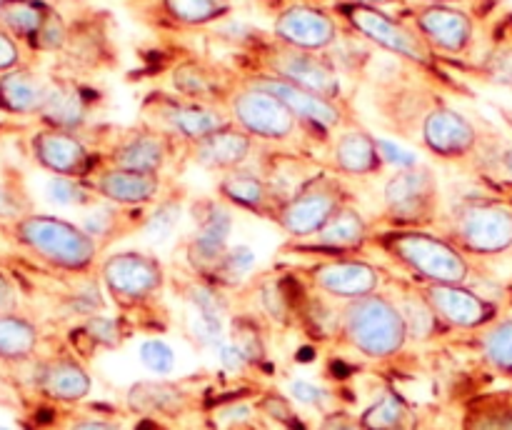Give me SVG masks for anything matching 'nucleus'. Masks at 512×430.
Here are the masks:
<instances>
[{"mask_svg":"<svg viewBox=\"0 0 512 430\" xmlns=\"http://www.w3.org/2000/svg\"><path fill=\"white\" fill-rule=\"evenodd\" d=\"M403 318H405V328H408V333L420 335V338H423L435 323V313L428 303L418 305V310H415V305H410V310L408 313H403Z\"/></svg>","mask_w":512,"mask_h":430,"instance_id":"nucleus-44","label":"nucleus"},{"mask_svg":"<svg viewBox=\"0 0 512 430\" xmlns=\"http://www.w3.org/2000/svg\"><path fill=\"white\" fill-rule=\"evenodd\" d=\"M503 168H505V173H508L510 178H512V153H505V158H503Z\"/></svg>","mask_w":512,"mask_h":430,"instance_id":"nucleus-53","label":"nucleus"},{"mask_svg":"<svg viewBox=\"0 0 512 430\" xmlns=\"http://www.w3.org/2000/svg\"><path fill=\"white\" fill-rule=\"evenodd\" d=\"M35 160L50 170L53 175H68V178H80L88 170L90 155L85 145L68 130L43 128L30 140Z\"/></svg>","mask_w":512,"mask_h":430,"instance_id":"nucleus-12","label":"nucleus"},{"mask_svg":"<svg viewBox=\"0 0 512 430\" xmlns=\"http://www.w3.org/2000/svg\"><path fill=\"white\" fill-rule=\"evenodd\" d=\"M220 193L230 203H238L243 208H260L265 203V198H268V188H265L263 180L253 173H245V170H230L220 180Z\"/></svg>","mask_w":512,"mask_h":430,"instance_id":"nucleus-33","label":"nucleus"},{"mask_svg":"<svg viewBox=\"0 0 512 430\" xmlns=\"http://www.w3.org/2000/svg\"><path fill=\"white\" fill-rule=\"evenodd\" d=\"M165 120H168L175 133L195 140V143L210 138L213 133L230 125V120L218 108L208 103H195V100H188V103H175L173 100L165 110Z\"/></svg>","mask_w":512,"mask_h":430,"instance_id":"nucleus-22","label":"nucleus"},{"mask_svg":"<svg viewBox=\"0 0 512 430\" xmlns=\"http://www.w3.org/2000/svg\"><path fill=\"white\" fill-rule=\"evenodd\" d=\"M138 430H160V428H155V425L153 423H143V425H140V428Z\"/></svg>","mask_w":512,"mask_h":430,"instance_id":"nucleus-55","label":"nucleus"},{"mask_svg":"<svg viewBox=\"0 0 512 430\" xmlns=\"http://www.w3.org/2000/svg\"><path fill=\"white\" fill-rule=\"evenodd\" d=\"M15 305H18V293H15L13 283L8 280V275L0 273V315L13 313Z\"/></svg>","mask_w":512,"mask_h":430,"instance_id":"nucleus-49","label":"nucleus"},{"mask_svg":"<svg viewBox=\"0 0 512 430\" xmlns=\"http://www.w3.org/2000/svg\"><path fill=\"white\" fill-rule=\"evenodd\" d=\"M350 3H358V5H373V8H383V5L395 3V0H350Z\"/></svg>","mask_w":512,"mask_h":430,"instance_id":"nucleus-52","label":"nucleus"},{"mask_svg":"<svg viewBox=\"0 0 512 430\" xmlns=\"http://www.w3.org/2000/svg\"><path fill=\"white\" fill-rule=\"evenodd\" d=\"M255 265V253L250 248H245V245H238V248H230L225 250L223 258L218 260V265H215V275H220V278L225 280V283H238V280H243V275L250 273V268Z\"/></svg>","mask_w":512,"mask_h":430,"instance_id":"nucleus-38","label":"nucleus"},{"mask_svg":"<svg viewBox=\"0 0 512 430\" xmlns=\"http://www.w3.org/2000/svg\"><path fill=\"white\" fill-rule=\"evenodd\" d=\"M405 418V403L400 400V395L385 393L383 398L375 405H370L363 413V425L365 430H395Z\"/></svg>","mask_w":512,"mask_h":430,"instance_id":"nucleus-35","label":"nucleus"},{"mask_svg":"<svg viewBox=\"0 0 512 430\" xmlns=\"http://www.w3.org/2000/svg\"><path fill=\"white\" fill-rule=\"evenodd\" d=\"M485 358L503 373H512V320L493 325L485 335Z\"/></svg>","mask_w":512,"mask_h":430,"instance_id":"nucleus-36","label":"nucleus"},{"mask_svg":"<svg viewBox=\"0 0 512 430\" xmlns=\"http://www.w3.org/2000/svg\"><path fill=\"white\" fill-rule=\"evenodd\" d=\"M343 18L358 30L363 38L370 43L380 45V48L390 50V53L400 55V58L410 60V63L428 65L430 63V48L415 30L403 25L400 20L390 18L380 8L373 5H358V3H345L340 5Z\"/></svg>","mask_w":512,"mask_h":430,"instance_id":"nucleus-4","label":"nucleus"},{"mask_svg":"<svg viewBox=\"0 0 512 430\" xmlns=\"http://www.w3.org/2000/svg\"><path fill=\"white\" fill-rule=\"evenodd\" d=\"M250 135L245 130L228 128L218 130L213 133L210 138L200 140L198 143V163L205 165V168H213V170H235L245 158L250 155Z\"/></svg>","mask_w":512,"mask_h":430,"instance_id":"nucleus-23","label":"nucleus"},{"mask_svg":"<svg viewBox=\"0 0 512 430\" xmlns=\"http://www.w3.org/2000/svg\"><path fill=\"white\" fill-rule=\"evenodd\" d=\"M45 93H48V80L20 65L0 75V113L38 115L45 103Z\"/></svg>","mask_w":512,"mask_h":430,"instance_id":"nucleus-17","label":"nucleus"},{"mask_svg":"<svg viewBox=\"0 0 512 430\" xmlns=\"http://www.w3.org/2000/svg\"><path fill=\"white\" fill-rule=\"evenodd\" d=\"M253 85L268 90L275 98L283 100L290 110H293L295 118L305 120V123H313L318 128H335L340 123V108L335 105V100L323 98V95H315L310 90L298 88V85L288 83V80L273 78V75H260V78L253 80Z\"/></svg>","mask_w":512,"mask_h":430,"instance_id":"nucleus-16","label":"nucleus"},{"mask_svg":"<svg viewBox=\"0 0 512 430\" xmlns=\"http://www.w3.org/2000/svg\"><path fill=\"white\" fill-rule=\"evenodd\" d=\"M73 430H115V428L108 423H98V420H93V423H78Z\"/></svg>","mask_w":512,"mask_h":430,"instance_id":"nucleus-51","label":"nucleus"},{"mask_svg":"<svg viewBox=\"0 0 512 430\" xmlns=\"http://www.w3.org/2000/svg\"><path fill=\"white\" fill-rule=\"evenodd\" d=\"M163 8L180 25H208L230 13V0H163Z\"/></svg>","mask_w":512,"mask_h":430,"instance_id":"nucleus-32","label":"nucleus"},{"mask_svg":"<svg viewBox=\"0 0 512 430\" xmlns=\"http://www.w3.org/2000/svg\"><path fill=\"white\" fill-rule=\"evenodd\" d=\"M315 283L338 298H365L378 288V273L368 263H325L313 270Z\"/></svg>","mask_w":512,"mask_h":430,"instance_id":"nucleus-19","label":"nucleus"},{"mask_svg":"<svg viewBox=\"0 0 512 430\" xmlns=\"http://www.w3.org/2000/svg\"><path fill=\"white\" fill-rule=\"evenodd\" d=\"M85 330L93 335V340H98V343H103V345L118 343V325H115V320L103 318V315H100V318L98 315H95V318H90L88 325H85Z\"/></svg>","mask_w":512,"mask_h":430,"instance_id":"nucleus-45","label":"nucleus"},{"mask_svg":"<svg viewBox=\"0 0 512 430\" xmlns=\"http://www.w3.org/2000/svg\"><path fill=\"white\" fill-rule=\"evenodd\" d=\"M38 343L33 323L25 318H18L15 313L0 315V358L18 360L33 353Z\"/></svg>","mask_w":512,"mask_h":430,"instance_id":"nucleus-31","label":"nucleus"},{"mask_svg":"<svg viewBox=\"0 0 512 430\" xmlns=\"http://www.w3.org/2000/svg\"><path fill=\"white\" fill-rule=\"evenodd\" d=\"M0 430H10V428H5V425H0Z\"/></svg>","mask_w":512,"mask_h":430,"instance_id":"nucleus-56","label":"nucleus"},{"mask_svg":"<svg viewBox=\"0 0 512 430\" xmlns=\"http://www.w3.org/2000/svg\"><path fill=\"white\" fill-rule=\"evenodd\" d=\"M178 223H180V205L165 203L160 205V208L153 213V218L148 220V225H145V235H148V240H153V243H165V240L173 235V230L178 228Z\"/></svg>","mask_w":512,"mask_h":430,"instance_id":"nucleus-40","label":"nucleus"},{"mask_svg":"<svg viewBox=\"0 0 512 430\" xmlns=\"http://www.w3.org/2000/svg\"><path fill=\"white\" fill-rule=\"evenodd\" d=\"M420 38L443 53L460 55L470 48L475 35L473 18L455 5H425L415 15Z\"/></svg>","mask_w":512,"mask_h":430,"instance_id":"nucleus-9","label":"nucleus"},{"mask_svg":"<svg viewBox=\"0 0 512 430\" xmlns=\"http://www.w3.org/2000/svg\"><path fill=\"white\" fill-rule=\"evenodd\" d=\"M218 358H220V365H223L228 373H238V370H243L245 363H248V358H245V355L240 353L238 345H233V343L220 345Z\"/></svg>","mask_w":512,"mask_h":430,"instance_id":"nucleus-47","label":"nucleus"},{"mask_svg":"<svg viewBox=\"0 0 512 430\" xmlns=\"http://www.w3.org/2000/svg\"><path fill=\"white\" fill-rule=\"evenodd\" d=\"M190 305H193V335L203 345L220 348L223 345L225 328V303L208 285H195L190 290Z\"/></svg>","mask_w":512,"mask_h":430,"instance_id":"nucleus-24","label":"nucleus"},{"mask_svg":"<svg viewBox=\"0 0 512 430\" xmlns=\"http://www.w3.org/2000/svg\"><path fill=\"white\" fill-rule=\"evenodd\" d=\"M365 220L358 210L338 208V213L328 220L323 230L318 233V243L325 248H355L365 240Z\"/></svg>","mask_w":512,"mask_h":430,"instance_id":"nucleus-30","label":"nucleus"},{"mask_svg":"<svg viewBox=\"0 0 512 430\" xmlns=\"http://www.w3.org/2000/svg\"><path fill=\"white\" fill-rule=\"evenodd\" d=\"M15 238L35 255L65 270H83L95 258V240L78 225L53 215H23L15 220Z\"/></svg>","mask_w":512,"mask_h":430,"instance_id":"nucleus-1","label":"nucleus"},{"mask_svg":"<svg viewBox=\"0 0 512 430\" xmlns=\"http://www.w3.org/2000/svg\"><path fill=\"white\" fill-rule=\"evenodd\" d=\"M435 183L428 170H400L385 185V203L398 220H425L433 208Z\"/></svg>","mask_w":512,"mask_h":430,"instance_id":"nucleus-13","label":"nucleus"},{"mask_svg":"<svg viewBox=\"0 0 512 430\" xmlns=\"http://www.w3.org/2000/svg\"><path fill=\"white\" fill-rule=\"evenodd\" d=\"M20 218H23L20 200L15 198V193L8 188V185L0 183V220H20Z\"/></svg>","mask_w":512,"mask_h":430,"instance_id":"nucleus-48","label":"nucleus"},{"mask_svg":"<svg viewBox=\"0 0 512 430\" xmlns=\"http://www.w3.org/2000/svg\"><path fill=\"white\" fill-rule=\"evenodd\" d=\"M460 243L480 255L512 248V208L505 203H473L455 215Z\"/></svg>","mask_w":512,"mask_h":430,"instance_id":"nucleus-6","label":"nucleus"},{"mask_svg":"<svg viewBox=\"0 0 512 430\" xmlns=\"http://www.w3.org/2000/svg\"><path fill=\"white\" fill-rule=\"evenodd\" d=\"M428 305L438 318L458 328H478L495 315L488 300L463 285H433L428 290Z\"/></svg>","mask_w":512,"mask_h":430,"instance_id":"nucleus-14","label":"nucleus"},{"mask_svg":"<svg viewBox=\"0 0 512 430\" xmlns=\"http://www.w3.org/2000/svg\"><path fill=\"white\" fill-rule=\"evenodd\" d=\"M173 85L180 95L195 100V103H208L215 100L223 90L220 78L215 70H210L205 63L198 60H185L173 70Z\"/></svg>","mask_w":512,"mask_h":430,"instance_id":"nucleus-29","label":"nucleus"},{"mask_svg":"<svg viewBox=\"0 0 512 430\" xmlns=\"http://www.w3.org/2000/svg\"><path fill=\"white\" fill-rule=\"evenodd\" d=\"M98 190L115 203H145L158 193V178L113 168L98 180Z\"/></svg>","mask_w":512,"mask_h":430,"instance_id":"nucleus-27","label":"nucleus"},{"mask_svg":"<svg viewBox=\"0 0 512 430\" xmlns=\"http://www.w3.org/2000/svg\"><path fill=\"white\" fill-rule=\"evenodd\" d=\"M235 123L248 135L265 140H285L295 130V115L280 98L250 83L230 98Z\"/></svg>","mask_w":512,"mask_h":430,"instance_id":"nucleus-5","label":"nucleus"},{"mask_svg":"<svg viewBox=\"0 0 512 430\" xmlns=\"http://www.w3.org/2000/svg\"><path fill=\"white\" fill-rule=\"evenodd\" d=\"M230 228H233V220H230L228 210H223L220 205H205L203 215H200L198 233H195L193 243H190V258L200 268H215L218 260L225 255L228 248Z\"/></svg>","mask_w":512,"mask_h":430,"instance_id":"nucleus-20","label":"nucleus"},{"mask_svg":"<svg viewBox=\"0 0 512 430\" xmlns=\"http://www.w3.org/2000/svg\"><path fill=\"white\" fill-rule=\"evenodd\" d=\"M115 168L130 170V173L155 175L165 163V143L160 135L138 133L120 143L113 153Z\"/></svg>","mask_w":512,"mask_h":430,"instance_id":"nucleus-25","label":"nucleus"},{"mask_svg":"<svg viewBox=\"0 0 512 430\" xmlns=\"http://www.w3.org/2000/svg\"><path fill=\"white\" fill-rule=\"evenodd\" d=\"M40 388L58 400H80L88 395L90 378L78 363L70 360H58V363L45 365L40 373Z\"/></svg>","mask_w":512,"mask_h":430,"instance_id":"nucleus-28","label":"nucleus"},{"mask_svg":"<svg viewBox=\"0 0 512 430\" xmlns=\"http://www.w3.org/2000/svg\"><path fill=\"white\" fill-rule=\"evenodd\" d=\"M378 150H380V158H383L385 163L398 165L400 170L418 168V158H415V153H410V150L390 143V140H378Z\"/></svg>","mask_w":512,"mask_h":430,"instance_id":"nucleus-43","label":"nucleus"},{"mask_svg":"<svg viewBox=\"0 0 512 430\" xmlns=\"http://www.w3.org/2000/svg\"><path fill=\"white\" fill-rule=\"evenodd\" d=\"M345 330H348V338L373 358L398 353L408 338L403 313L380 295L353 300L345 310Z\"/></svg>","mask_w":512,"mask_h":430,"instance_id":"nucleus-2","label":"nucleus"},{"mask_svg":"<svg viewBox=\"0 0 512 430\" xmlns=\"http://www.w3.org/2000/svg\"><path fill=\"white\" fill-rule=\"evenodd\" d=\"M388 250L398 255L410 270L435 285H460L468 278V263L453 245L425 233H395L385 240Z\"/></svg>","mask_w":512,"mask_h":430,"instance_id":"nucleus-3","label":"nucleus"},{"mask_svg":"<svg viewBox=\"0 0 512 430\" xmlns=\"http://www.w3.org/2000/svg\"><path fill=\"white\" fill-rule=\"evenodd\" d=\"M275 38L298 50L320 53L338 40L335 18L315 5H290L275 18Z\"/></svg>","mask_w":512,"mask_h":430,"instance_id":"nucleus-8","label":"nucleus"},{"mask_svg":"<svg viewBox=\"0 0 512 430\" xmlns=\"http://www.w3.org/2000/svg\"><path fill=\"white\" fill-rule=\"evenodd\" d=\"M128 400L135 410H175L183 403V395L168 383H138Z\"/></svg>","mask_w":512,"mask_h":430,"instance_id":"nucleus-34","label":"nucleus"},{"mask_svg":"<svg viewBox=\"0 0 512 430\" xmlns=\"http://www.w3.org/2000/svg\"><path fill=\"white\" fill-rule=\"evenodd\" d=\"M323 430H358V425H355L353 420L345 418V415H335V418H330L328 423L323 425Z\"/></svg>","mask_w":512,"mask_h":430,"instance_id":"nucleus-50","label":"nucleus"},{"mask_svg":"<svg viewBox=\"0 0 512 430\" xmlns=\"http://www.w3.org/2000/svg\"><path fill=\"white\" fill-rule=\"evenodd\" d=\"M103 280L115 300H143L160 285V265L143 253H118L105 260Z\"/></svg>","mask_w":512,"mask_h":430,"instance_id":"nucleus-10","label":"nucleus"},{"mask_svg":"<svg viewBox=\"0 0 512 430\" xmlns=\"http://www.w3.org/2000/svg\"><path fill=\"white\" fill-rule=\"evenodd\" d=\"M423 140L435 155L463 158L478 143L475 125L453 108H433L425 115Z\"/></svg>","mask_w":512,"mask_h":430,"instance_id":"nucleus-11","label":"nucleus"},{"mask_svg":"<svg viewBox=\"0 0 512 430\" xmlns=\"http://www.w3.org/2000/svg\"><path fill=\"white\" fill-rule=\"evenodd\" d=\"M20 60H23V50L20 43L8 33V30L0 28V75L10 73V70L20 68Z\"/></svg>","mask_w":512,"mask_h":430,"instance_id":"nucleus-42","label":"nucleus"},{"mask_svg":"<svg viewBox=\"0 0 512 430\" xmlns=\"http://www.w3.org/2000/svg\"><path fill=\"white\" fill-rule=\"evenodd\" d=\"M290 393H293V398L298 400V403L305 405H315L325 398L323 388L308 383V380H293V383H290Z\"/></svg>","mask_w":512,"mask_h":430,"instance_id":"nucleus-46","label":"nucleus"},{"mask_svg":"<svg viewBox=\"0 0 512 430\" xmlns=\"http://www.w3.org/2000/svg\"><path fill=\"white\" fill-rule=\"evenodd\" d=\"M45 198L55 205H83L88 203L90 195L78 178L55 175V178H50L48 185H45Z\"/></svg>","mask_w":512,"mask_h":430,"instance_id":"nucleus-37","label":"nucleus"},{"mask_svg":"<svg viewBox=\"0 0 512 430\" xmlns=\"http://www.w3.org/2000/svg\"><path fill=\"white\" fill-rule=\"evenodd\" d=\"M338 213V195L328 188H308L290 198L278 220L290 235H318Z\"/></svg>","mask_w":512,"mask_h":430,"instance_id":"nucleus-15","label":"nucleus"},{"mask_svg":"<svg viewBox=\"0 0 512 430\" xmlns=\"http://www.w3.org/2000/svg\"><path fill=\"white\" fill-rule=\"evenodd\" d=\"M233 333H235V343L233 345H238L240 353H243L245 358L258 360L260 355H263L258 330L253 328V323H248V320H240V323H235Z\"/></svg>","mask_w":512,"mask_h":430,"instance_id":"nucleus-41","label":"nucleus"},{"mask_svg":"<svg viewBox=\"0 0 512 430\" xmlns=\"http://www.w3.org/2000/svg\"><path fill=\"white\" fill-rule=\"evenodd\" d=\"M335 163L345 173H373L383 163L378 140L370 138L363 130H350V133L340 135V140L335 143Z\"/></svg>","mask_w":512,"mask_h":430,"instance_id":"nucleus-26","label":"nucleus"},{"mask_svg":"<svg viewBox=\"0 0 512 430\" xmlns=\"http://www.w3.org/2000/svg\"><path fill=\"white\" fill-rule=\"evenodd\" d=\"M268 68L273 78L288 80V83L310 90L315 95H323L328 100H335L340 95V78L335 65L323 55L310 53V50L283 45L280 50L270 53Z\"/></svg>","mask_w":512,"mask_h":430,"instance_id":"nucleus-7","label":"nucleus"},{"mask_svg":"<svg viewBox=\"0 0 512 430\" xmlns=\"http://www.w3.org/2000/svg\"><path fill=\"white\" fill-rule=\"evenodd\" d=\"M140 360H143L145 368L155 375H168L173 373L175 368L173 348H170L165 340H158V338L145 340V343L140 345Z\"/></svg>","mask_w":512,"mask_h":430,"instance_id":"nucleus-39","label":"nucleus"},{"mask_svg":"<svg viewBox=\"0 0 512 430\" xmlns=\"http://www.w3.org/2000/svg\"><path fill=\"white\" fill-rule=\"evenodd\" d=\"M425 3H428V5H450L453 0H425Z\"/></svg>","mask_w":512,"mask_h":430,"instance_id":"nucleus-54","label":"nucleus"},{"mask_svg":"<svg viewBox=\"0 0 512 430\" xmlns=\"http://www.w3.org/2000/svg\"><path fill=\"white\" fill-rule=\"evenodd\" d=\"M38 118L48 128L73 133L88 118V100L78 85L68 83V80H48V93H45V103Z\"/></svg>","mask_w":512,"mask_h":430,"instance_id":"nucleus-18","label":"nucleus"},{"mask_svg":"<svg viewBox=\"0 0 512 430\" xmlns=\"http://www.w3.org/2000/svg\"><path fill=\"white\" fill-rule=\"evenodd\" d=\"M53 13L43 0H0V28L8 30L18 43L35 48Z\"/></svg>","mask_w":512,"mask_h":430,"instance_id":"nucleus-21","label":"nucleus"}]
</instances>
